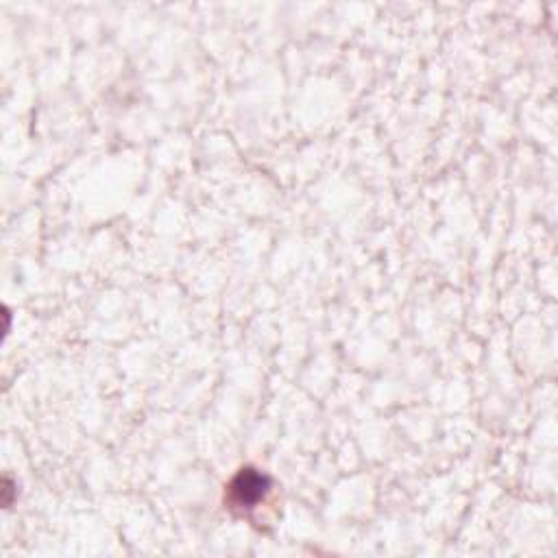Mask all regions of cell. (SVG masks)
<instances>
[{
	"mask_svg": "<svg viewBox=\"0 0 558 558\" xmlns=\"http://www.w3.org/2000/svg\"><path fill=\"white\" fill-rule=\"evenodd\" d=\"M269 493V478L255 469H242L229 484V504L232 508H253Z\"/></svg>",
	"mask_w": 558,
	"mask_h": 558,
	"instance_id": "cell-1",
	"label": "cell"
},
{
	"mask_svg": "<svg viewBox=\"0 0 558 558\" xmlns=\"http://www.w3.org/2000/svg\"><path fill=\"white\" fill-rule=\"evenodd\" d=\"M11 495H14V486H11V480L5 478V488H3V504L9 506L11 504Z\"/></svg>",
	"mask_w": 558,
	"mask_h": 558,
	"instance_id": "cell-2",
	"label": "cell"
}]
</instances>
